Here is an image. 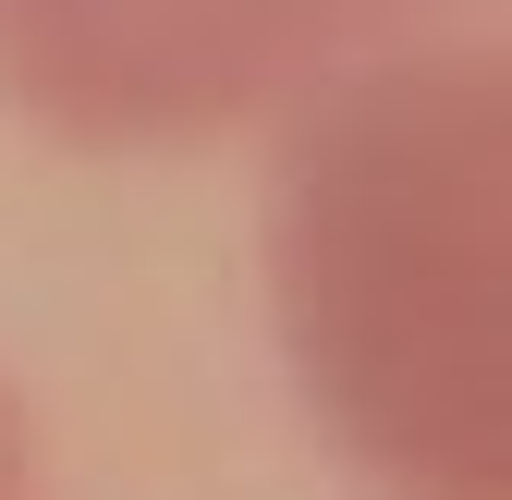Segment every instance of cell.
Segmentation results:
<instances>
[{"label": "cell", "mask_w": 512, "mask_h": 500, "mask_svg": "<svg viewBox=\"0 0 512 500\" xmlns=\"http://www.w3.org/2000/svg\"><path fill=\"white\" fill-rule=\"evenodd\" d=\"M256 269L366 500H512V61L391 37L269 122Z\"/></svg>", "instance_id": "1"}, {"label": "cell", "mask_w": 512, "mask_h": 500, "mask_svg": "<svg viewBox=\"0 0 512 500\" xmlns=\"http://www.w3.org/2000/svg\"><path fill=\"white\" fill-rule=\"evenodd\" d=\"M0 500H37V427H25L13 379H0Z\"/></svg>", "instance_id": "3"}, {"label": "cell", "mask_w": 512, "mask_h": 500, "mask_svg": "<svg viewBox=\"0 0 512 500\" xmlns=\"http://www.w3.org/2000/svg\"><path fill=\"white\" fill-rule=\"evenodd\" d=\"M452 0H0V110L86 159L269 135L293 98Z\"/></svg>", "instance_id": "2"}]
</instances>
